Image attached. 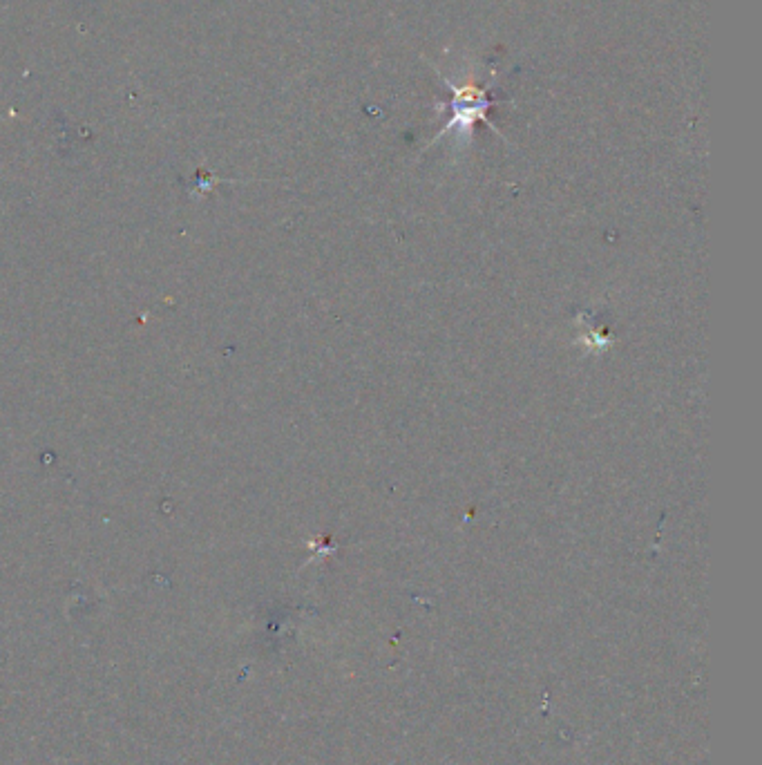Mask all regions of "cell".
I'll list each match as a JSON object with an SVG mask.
<instances>
[{"mask_svg":"<svg viewBox=\"0 0 762 765\" xmlns=\"http://www.w3.org/2000/svg\"><path fill=\"white\" fill-rule=\"evenodd\" d=\"M450 88L454 92V101H452L454 115L450 119V124L443 128L441 135H445V132H450L454 128H470L476 124V119L488 124V117H485V112L492 108V101L488 97L490 94L488 88L481 90V88H474V85H463V88H459V85H452V83H450Z\"/></svg>","mask_w":762,"mask_h":765,"instance_id":"1","label":"cell"}]
</instances>
